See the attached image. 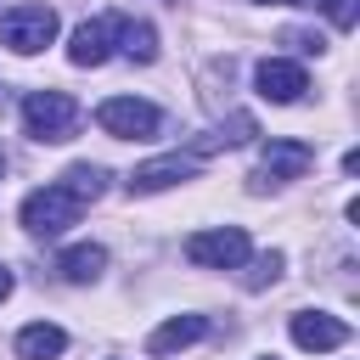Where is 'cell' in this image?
<instances>
[{
  "instance_id": "obj_1",
  "label": "cell",
  "mask_w": 360,
  "mask_h": 360,
  "mask_svg": "<svg viewBox=\"0 0 360 360\" xmlns=\"http://www.w3.org/2000/svg\"><path fill=\"white\" fill-rule=\"evenodd\" d=\"M79 101L68 96V90H34L28 101H22V129L34 135V141H45V146H62V141H73V129H79Z\"/></svg>"
},
{
  "instance_id": "obj_2",
  "label": "cell",
  "mask_w": 360,
  "mask_h": 360,
  "mask_svg": "<svg viewBox=\"0 0 360 360\" xmlns=\"http://www.w3.org/2000/svg\"><path fill=\"white\" fill-rule=\"evenodd\" d=\"M56 39V11L51 6H11L6 17H0V45L6 51H17V56H34V51H45Z\"/></svg>"
},
{
  "instance_id": "obj_3",
  "label": "cell",
  "mask_w": 360,
  "mask_h": 360,
  "mask_svg": "<svg viewBox=\"0 0 360 360\" xmlns=\"http://www.w3.org/2000/svg\"><path fill=\"white\" fill-rule=\"evenodd\" d=\"M96 124L112 135V141H152L163 129V112L152 101H135V96H107L96 107Z\"/></svg>"
},
{
  "instance_id": "obj_4",
  "label": "cell",
  "mask_w": 360,
  "mask_h": 360,
  "mask_svg": "<svg viewBox=\"0 0 360 360\" xmlns=\"http://www.w3.org/2000/svg\"><path fill=\"white\" fill-rule=\"evenodd\" d=\"M79 214H84V202H73L62 186H39L22 197V225L34 236H62L68 225H79Z\"/></svg>"
},
{
  "instance_id": "obj_5",
  "label": "cell",
  "mask_w": 360,
  "mask_h": 360,
  "mask_svg": "<svg viewBox=\"0 0 360 360\" xmlns=\"http://www.w3.org/2000/svg\"><path fill=\"white\" fill-rule=\"evenodd\" d=\"M186 259L202 270H236L248 259V231L242 225H219V231H197L186 236Z\"/></svg>"
},
{
  "instance_id": "obj_6",
  "label": "cell",
  "mask_w": 360,
  "mask_h": 360,
  "mask_svg": "<svg viewBox=\"0 0 360 360\" xmlns=\"http://www.w3.org/2000/svg\"><path fill=\"white\" fill-rule=\"evenodd\" d=\"M309 163H315V152H309L304 141H264V152H259V169H253V186L298 180V174H309Z\"/></svg>"
},
{
  "instance_id": "obj_7",
  "label": "cell",
  "mask_w": 360,
  "mask_h": 360,
  "mask_svg": "<svg viewBox=\"0 0 360 360\" xmlns=\"http://www.w3.org/2000/svg\"><path fill=\"white\" fill-rule=\"evenodd\" d=\"M253 84H259V96H264V101H276V107H292V101L309 90L304 68H298V62H287V56H264V62L253 68Z\"/></svg>"
},
{
  "instance_id": "obj_8",
  "label": "cell",
  "mask_w": 360,
  "mask_h": 360,
  "mask_svg": "<svg viewBox=\"0 0 360 360\" xmlns=\"http://www.w3.org/2000/svg\"><path fill=\"white\" fill-rule=\"evenodd\" d=\"M287 332H292V343L309 349V354H326V349H343V343H349V321H338V315H326V309H298Z\"/></svg>"
},
{
  "instance_id": "obj_9",
  "label": "cell",
  "mask_w": 360,
  "mask_h": 360,
  "mask_svg": "<svg viewBox=\"0 0 360 360\" xmlns=\"http://www.w3.org/2000/svg\"><path fill=\"white\" fill-rule=\"evenodd\" d=\"M112 22H118V17H90V22H79L73 39H68V62H73V68H101V62L112 56Z\"/></svg>"
},
{
  "instance_id": "obj_10",
  "label": "cell",
  "mask_w": 360,
  "mask_h": 360,
  "mask_svg": "<svg viewBox=\"0 0 360 360\" xmlns=\"http://www.w3.org/2000/svg\"><path fill=\"white\" fill-rule=\"evenodd\" d=\"M197 174V152H169V158H152V163H141L135 174H129V191H163V186H180V180H191Z\"/></svg>"
},
{
  "instance_id": "obj_11",
  "label": "cell",
  "mask_w": 360,
  "mask_h": 360,
  "mask_svg": "<svg viewBox=\"0 0 360 360\" xmlns=\"http://www.w3.org/2000/svg\"><path fill=\"white\" fill-rule=\"evenodd\" d=\"M202 332H208V321H202V315H169V321H163V326L146 338V349H152V354H174V349L197 343Z\"/></svg>"
},
{
  "instance_id": "obj_12",
  "label": "cell",
  "mask_w": 360,
  "mask_h": 360,
  "mask_svg": "<svg viewBox=\"0 0 360 360\" xmlns=\"http://www.w3.org/2000/svg\"><path fill=\"white\" fill-rule=\"evenodd\" d=\"M112 39L129 62H158V28L152 22H135V17H118L112 22Z\"/></svg>"
},
{
  "instance_id": "obj_13",
  "label": "cell",
  "mask_w": 360,
  "mask_h": 360,
  "mask_svg": "<svg viewBox=\"0 0 360 360\" xmlns=\"http://www.w3.org/2000/svg\"><path fill=\"white\" fill-rule=\"evenodd\" d=\"M62 349H68V332L51 326V321H34V326L17 332V354H22V360H56Z\"/></svg>"
},
{
  "instance_id": "obj_14",
  "label": "cell",
  "mask_w": 360,
  "mask_h": 360,
  "mask_svg": "<svg viewBox=\"0 0 360 360\" xmlns=\"http://www.w3.org/2000/svg\"><path fill=\"white\" fill-rule=\"evenodd\" d=\"M56 270H62L68 281H96V276L107 270V248H96V242H79V248H68V253L56 259Z\"/></svg>"
},
{
  "instance_id": "obj_15",
  "label": "cell",
  "mask_w": 360,
  "mask_h": 360,
  "mask_svg": "<svg viewBox=\"0 0 360 360\" xmlns=\"http://www.w3.org/2000/svg\"><path fill=\"white\" fill-rule=\"evenodd\" d=\"M56 186H62L73 202H96V197L107 191V169H101V163H73V169H68Z\"/></svg>"
},
{
  "instance_id": "obj_16",
  "label": "cell",
  "mask_w": 360,
  "mask_h": 360,
  "mask_svg": "<svg viewBox=\"0 0 360 360\" xmlns=\"http://www.w3.org/2000/svg\"><path fill=\"white\" fill-rule=\"evenodd\" d=\"M281 264H287V259H281L276 248H270V253H259V259H253V270H248V287H270V281L281 276Z\"/></svg>"
},
{
  "instance_id": "obj_17",
  "label": "cell",
  "mask_w": 360,
  "mask_h": 360,
  "mask_svg": "<svg viewBox=\"0 0 360 360\" xmlns=\"http://www.w3.org/2000/svg\"><path fill=\"white\" fill-rule=\"evenodd\" d=\"M321 6H326V17H332V22L343 28V34H349V28L360 22V0H321Z\"/></svg>"
},
{
  "instance_id": "obj_18",
  "label": "cell",
  "mask_w": 360,
  "mask_h": 360,
  "mask_svg": "<svg viewBox=\"0 0 360 360\" xmlns=\"http://www.w3.org/2000/svg\"><path fill=\"white\" fill-rule=\"evenodd\" d=\"M0 298H11V270L0 264Z\"/></svg>"
},
{
  "instance_id": "obj_19",
  "label": "cell",
  "mask_w": 360,
  "mask_h": 360,
  "mask_svg": "<svg viewBox=\"0 0 360 360\" xmlns=\"http://www.w3.org/2000/svg\"><path fill=\"white\" fill-rule=\"evenodd\" d=\"M264 6H304V0H264Z\"/></svg>"
},
{
  "instance_id": "obj_20",
  "label": "cell",
  "mask_w": 360,
  "mask_h": 360,
  "mask_svg": "<svg viewBox=\"0 0 360 360\" xmlns=\"http://www.w3.org/2000/svg\"><path fill=\"white\" fill-rule=\"evenodd\" d=\"M0 174H6V152H0Z\"/></svg>"
}]
</instances>
